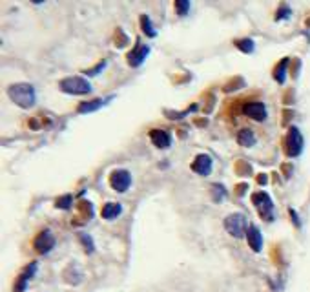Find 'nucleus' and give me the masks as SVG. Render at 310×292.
Returning a JSON list of instances; mask_svg holds the SVG:
<instances>
[{
  "label": "nucleus",
  "instance_id": "nucleus-6",
  "mask_svg": "<svg viewBox=\"0 0 310 292\" xmlns=\"http://www.w3.org/2000/svg\"><path fill=\"white\" fill-rule=\"evenodd\" d=\"M132 185V174L128 170H115L112 175H110V186H112L115 192H126Z\"/></svg>",
  "mask_w": 310,
  "mask_h": 292
},
{
  "label": "nucleus",
  "instance_id": "nucleus-10",
  "mask_svg": "<svg viewBox=\"0 0 310 292\" xmlns=\"http://www.w3.org/2000/svg\"><path fill=\"white\" fill-rule=\"evenodd\" d=\"M243 112H245L246 117H250L254 121L261 122L267 119V106L263 104V102H248L245 108H243Z\"/></svg>",
  "mask_w": 310,
  "mask_h": 292
},
{
  "label": "nucleus",
  "instance_id": "nucleus-3",
  "mask_svg": "<svg viewBox=\"0 0 310 292\" xmlns=\"http://www.w3.org/2000/svg\"><path fill=\"white\" fill-rule=\"evenodd\" d=\"M225 229L226 232L230 234L232 238H245L246 230H248V223H246V218L243 214H232L225 219Z\"/></svg>",
  "mask_w": 310,
  "mask_h": 292
},
{
  "label": "nucleus",
  "instance_id": "nucleus-9",
  "mask_svg": "<svg viewBox=\"0 0 310 292\" xmlns=\"http://www.w3.org/2000/svg\"><path fill=\"white\" fill-rule=\"evenodd\" d=\"M212 168H214V161H212V157L206 154L197 155L195 161L192 163V170L199 175H208L210 172H212Z\"/></svg>",
  "mask_w": 310,
  "mask_h": 292
},
{
  "label": "nucleus",
  "instance_id": "nucleus-12",
  "mask_svg": "<svg viewBox=\"0 0 310 292\" xmlns=\"http://www.w3.org/2000/svg\"><path fill=\"white\" fill-rule=\"evenodd\" d=\"M246 239H248V245L254 252H261L263 249V234L259 232L256 225H250L248 230H246Z\"/></svg>",
  "mask_w": 310,
  "mask_h": 292
},
{
  "label": "nucleus",
  "instance_id": "nucleus-7",
  "mask_svg": "<svg viewBox=\"0 0 310 292\" xmlns=\"http://www.w3.org/2000/svg\"><path fill=\"white\" fill-rule=\"evenodd\" d=\"M33 245H35V250H37L38 254H48L49 250L55 247V236L51 234V230L46 229L35 238Z\"/></svg>",
  "mask_w": 310,
  "mask_h": 292
},
{
  "label": "nucleus",
  "instance_id": "nucleus-5",
  "mask_svg": "<svg viewBox=\"0 0 310 292\" xmlns=\"http://www.w3.org/2000/svg\"><path fill=\"white\" fill-rule=\"evenodd\" d=\"M252 199H254V205H256V208L259 210V214H261V218L267 219V221H272L274 203H272V199H270V196L265 194V192H257V194L252 196Z\"/></svg>",
  "mask_w": 310,
  "mask_h": 292
},
{
  "label": "nucleus",
  "instance_id": "nucleus-26",
  "mask_svg": "<svg viewBox=\"0 0 310 292\" xmlns=\"http://www.w3.org/2000/svg\"><path fill=\"white\" fill-rule=\"evenodd\" d=\"M289 212H290V216H292V221L296 223V227H301L300 219H298V212H296V210H292V208H290Z\"/></svg>",
  "mask_w": 310,
  "mask_h": 292
},
{
  "label": "nucleus",
  "instance_id": "nucleus-23",
  "mask_svg": "<svg viewBox=\"0 0 310 292\" xmlns=\"http://www.w3.org/2000/svg\"><path fill=\"white\" fill-rule=\"evenodd\" d=\"M71 201H73V197L71 196H62L57 199V208H62V210H70L71 208Z\"/></svg>",
  "mask_w": 310,
  "mask_h": 292
},
{
  "label": "nucleus",
  "instance_id": "nucleus-14",
  "mask_svg": "<svg viewBox=\"0 0 310 292\" xmlns=\"http://www.w3.org/2000/svg\"><path fill=\"white\" fill-rule=\"evenodd\" d=\"M112 99V97H110ZM110 99H95V101H88V102H80L79 108H77V112L79 113H90V112H97V110H101L102 106H106L108 101Z\"/></svg>",
  "mask_w": 310,
  "mask_h": 292
},
{
  "label": "nucleus",
  "instance_id": "nucleus-19",
  "mask_svg": "<svg viewBox=\"0 0 310 292\" xmlns=\"http://www.w3.org/2000/svg\"><path fill=\"white\" fill-rule=\"evenodd\" d=\"M235 48H239L243 53H254V49H256V44L252 38H239V40H235Z\"/></svg>",
  "mask_w": 310,
  "mask_h": 292
},
{
  "label": "nucleus",
  "instance_id": "nucleus-18",
  "mask_svg": "<svg viewBox=\"0 0 310 292\" xmlns=\"http://www.w3.org/2000/svg\"><path fill=\"white\" fill-rule=\"evenodd\" d=\"M287 66H289V58H283V60H281V62L278 64V68H276L274 79L278 80L279 84H283L285 79H287Z\"/></svg>",
  "mask_w": 310,
  "mask_h": 292
},
{
  "label": "nucleus",
  "instance_id": "nucleus-17",
  "mask_svg": "<svg viewBox=\"0 0 310 292\" xmlns=\"http://www.w3.org/2000/svg\"><path fill=\"white\" fill-rule=\"evenodd\" d=\"M141 29L145 35H148L150 38H154L157 35V31L154 29V24H152V18L148 15H143L141 16Z\"/></svg>",
  "mask_w": 310,
  "mask_h": 292
},
{
  "label": "nucleus",
  "instance_id": "nucleus-8",
  "mask_svg": "<svg viewBox=\"0 0 310 292\" xmlns=\"http://www.w3.org/2000/svg\"><path fill=\"white\" fill-rule=\"evenodd\" d=\"M148 53H150V48H148L146 44H137L135 49H132L128 53V64L130 66H134V68H139L141 64L146 60Z\"/></svg>",
  "mask_w": 310,
  "mask_h": 292
},
{
  "label": "nucleus",
  "instance_id": "nucleus-15",
  "mask_svg": "<svg viewBox=\"0 0 310 292\" xmlns=\"http://www.w3.org/2000/svg\"><path fill=\"white\" fill-rule=\"evenodd\" d=\"M123 212V207H121V203H106L104 207H102V218L108 219V221H113V219H117Z\"/></svg>",
  "mask_w": 310,
  "mask_h": 292
},
{
  "label": "nucleus",
  "instance_id": "nucleus-24",
  "mask_svg": "<svg viewBox=\"0 0 310 292\" xmlns=\"http://www.w3.org/2000/svg\"><path fill=\"white\" fill-rule=\"evenodd\" d=\"M290 7L289 5H283V7H279L278 9V15H276V20H285V18H290Z\"/></svg>",
  "mask_w": 310,
  "mask_h": 292
},
{
  "label": "nucleus",
  "instance_id": "nucleus-13",
  "mask_svg": "<svg viewBox=\"0 0 310 292\" xmlns=\"http://www.w3.org/2000/svg\"><path fill=\"white\" fill-rule=\"evenodd\" d=\"M37 263H31V265H27L26 269H24V272L20 274V278H18V282L15 283V292H22L26 291L27 287V282L31 280L33 276H35V272H37Z\"/></svg>",
  "mask_w": 310,
  "mask_h": 292
},
{
  "label": "nucleus",
  "instance_id": "nucleus-25",
  "mask_svg": "<svg viewBox=\"0 0 310 292\" xmlns=\"http://www.w3.org/2000/svg\"><path fill=\"white\" fill-rule=\"evenodd\" d=\"M106 68V60H102V62H99L95 66V68H91V69H86L84 73L86 75H90V77H95V75H99L101 73V69H104Z\"/></svg>",
  "mask_w": 310,
  "mask_h": 292
},
{
  "label": "nucleus",
  "instance_id": "nucleus-11",
  "mask_svg": "<svg viewBox=\"0 0 310 292\" xmlns=\"http://www.w3.org/2000/svg\"><path fill=\"white\" fill-rule=\"evenodd\" d=\"M150 139H152V143H154L157 148H170V144H171L170 132H166V130H159V128L152 130V132H150Z\"/></svg>",
  "mask_w": 310,
  "mask_h": 292
},
{
  "label": "nucleus",
  "instance_id": "nucleus-2",
  "mask_svg": "<svg viewBox=\"0 0 310 292\" xmlns=\"http://www.w3.org/2000/svg\"><path fill=\"white\" fill-rule=\"evenodd\" d=\"M59 88L68 95H88V93H91V84L82 77H66L59 82Z\"/></svg>",
  "mask_w": 310,
  "mask_h": 292
},
{
  "label": "nucleus",
  "instance_id": "nucleus-20",
  "mask_svg": "<svg viewBox=\"0 0 310 292\" xmlns=\"http://www.w3.org/2000/svg\"><path fill=\"white\" fill-rule=\"evenodd\" d=\"M226 190H225V186H221V185H212V197H214V201L215 203H221L223 199H226Z\"/></svg>",
  "mask_w": 310,
  "mask_h": 292
},
{
  "label": "nucleus",
  "instance_id": "nucleus-1",
  "mask_svg": "<svg viewBox=\"0 0 310 292\" xmlns=\"http://www.w3.org/2000/svg\"><path fill=\"white\" fill-rule=\"evenodd\" d=\"M7 97L11 101L15 102L16 106L24 108H33L35 106V101H37V93H35V88L27 82H18V84H11L7 88Z\"/></svg>",
  "mask_w": 310,
  "mask_h": 292
},
{
  "label": "nucleus",
  "instance_id": "nucleus-4",
  "mask_svg": "<svg viewBox=\"0 0 310 292\" xmlns=\"http://www.w3.org/2000/svg\"><path fill=\"white\" fill-rule=\"evenodd\" d=\"M285 150H287L289 157H298L303 152V135H301L300 128L292 126L289 130V135L285 141Z\"/></svg>",
  "mask_w": 310,
  "mask_h": 292
},
{
  "label": "nucleus",
  "instance_id": "nucleus-22",
  "mask_svg": "<svg viewBox=\"0 0 310 292\" xmlns=\"http://www.w3.org/2000/svg\"><path fill=\"white\" fill-rule=\"evenodd\" d=\"M79 239L82 241V245H84V250L88 252V254H91L93 252V239L88 236V234H84V232H79Z\"/></svg>",
  "mask_w": 310,
  "mask_h": 292
},
{
  "label": "nucleus",
  "instance_id": "nucleus-21",
  "mask_svg": "<svg viewBox=\"0 0 310 292\" xmlns=\"http://www.w3.org/2000/svg\"><path fill=\"white\" fill-rule=\"evenodd\" d=\"M190 7H192V4H190L188 0H177V2H175V11H177V15L186 16V15H188V11H190Z\"/></svg>",
  "mask_w": 310,
  "mask_h": 292
},
{
  "label": "nucleus",
  "instance_id": "nucleus-16",
  "mask_svg": "<svg viewBox=\"0 0 310 292\" xmlns=\"http://www.w3.org/2000/svg\"><path fill=\"white\" fill-rule=\"evenodd\" d=\"M237 141H239L241 146H245V148H250L256 144V133L248 130V128H243L239 133H237Z\"/></svg>",
  "mask_w": 310,
  "mask_h": 292
}]
</instances>
